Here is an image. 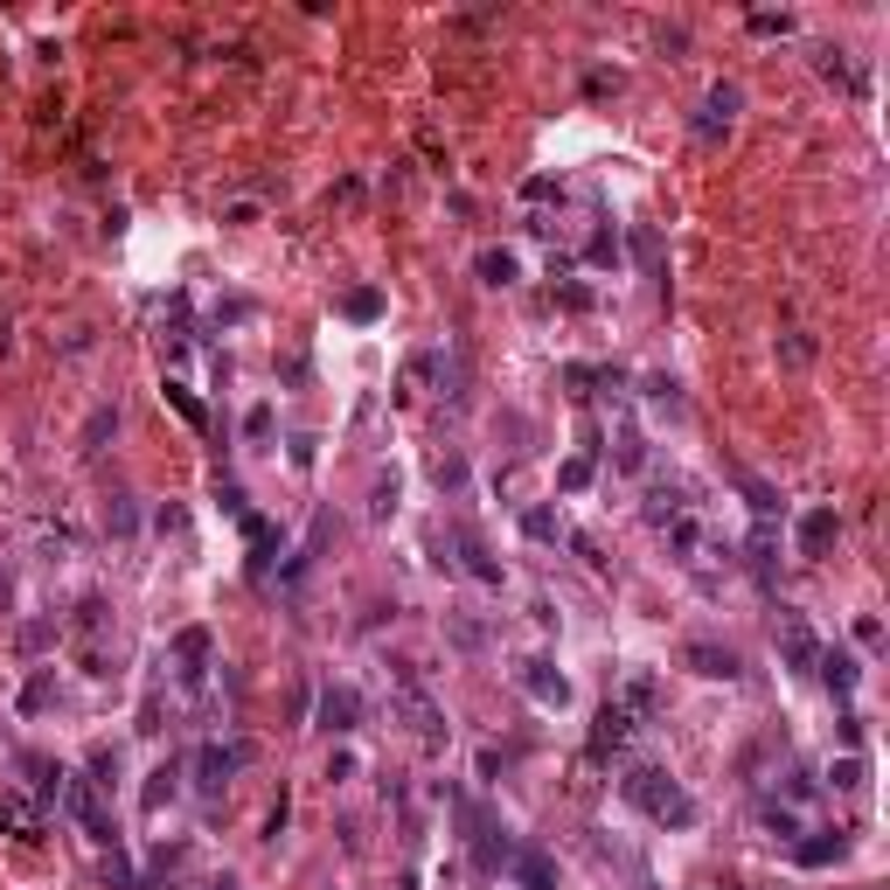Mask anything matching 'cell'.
I'll return each instance as SVG.
<instances>
[{
	"label": "cell",
	"instance_id": "6da1fadb",
	"mask_svg": "<svg viewBox=\"0 0 890 890\" xmlns=\"http://www.w3.org/2000/svg\"><path fill=\"white\" fill-rule=\"evenodd\" d=\"M619 793H627L648 821H661V828H689V821H696V800H689V793H681L661 766H633L627 780H619Z\"/></svg>",
	"mask_w": 890,
	"mask_h": 890
},
{
	"label": "cell",
	"instance_id": "7a4b0ae2",
	"mask_svg": "<svg viewBox=\"0 0 890 890\" xmlns=\"http://www.w3.org/2000/svg\"><path fill=\"white\" fill-rule=\"evenodd\" d=\"M63 807L78 814V828H84L91 842H105V849L119 842V828H111V814L98 807V793H91V780H78V772H63Z\"/></svg>",
	"mask_w": 890,
	"mask_h": 890
},
{
	"label": "cell",
	"instance_id": "3957f363",
	"mask_svg": "<svg viewBox=\"0 0 890 890\" xmlns=\"http://www.w3.org/2000/svg\"><path fill=\"white\" fill-rule=\"evenodd\" d=\"M842 536V515L835 508H807L800 522H793V543H800V557H828V543Z\"/></svg>",
	"mask_w": 890,
	"mask_h": 890
},
{
	"label": "cell",
	"instance_id": "277c9868",
	"mask_svg": "<svg viewBox=\"0 0 890 890\" xmlns=\"http://www.w3.org/2000/svg\"><path fill=\"white\" fill-rule=\"evenodd\" d=\"M396 710H404V716H411V731H418V737H425V745H446V716H439V710H431V696L418 689V681H404V689H396Z\"/></svg>",
	"mask_w": 890,
	"mask_h": 890
},
{
	"label": "cell",
	"instance_id": "5b68a950",
	"mask_svg": "<svg viewBox=\"0 0 890 890\" xmlns=\"http://www.w3.org/2000/svg\"><path fill=\"white\" fill-rule=\"evenodd\" d=\"M627 737H633V710H627V703H605L598 724H592V759H613V751H627Z\"/></svg>",
	"mask_w": 890,
	"mask_h": 890
},
{
	"label": "cell",
	"instance_id": "8992f818",
	"mask_svg": "<svg viewBox=\"0 0 890 890\" xmlns=\"http://www.w3.org/2000/svg\"><path fill=\"white\" fill-rule=\"evenodd\" d=\"M237 766H244V745H202V751H195V786H202V793L230 786Z\"/></svg>",
	"mask_w": 890,
	"mask_h": 890
},
{
	"label": "cell",
	"instance_id": "52a82bcc",
	"mask_svg": "<svg viewBox=\"0 0 890 890\" xmlns=\"http://www.w3.org/2000/svg\"><path fill=\"white\" fill-rule=\"evenodd\" d=\"M731 119H737V84H710V98H703V119H696V140H724L731 132Z\"/></svg>",
	"mask_w": 890,
	"mask_h": 890
},
{
	"label": "cell",
	"instance_id": "ba28073f",
	"mask_svg": "<svg viewBox=\"0 0 890 890\" xmlns=\"http://www.w3.org/2000/svg\"><path fill=\"white\" fill-rule=\"evenodd\" d=\"M780 648H786L793 668H814V661H821V640H814V627L800 613H780Z\"/></svg>",
	"mask_w": 890,
	"mask_h": 890
},
{
	"label": "cell",
	"instance_id": "9c48e42d",
	"mask_svg": "<svg viewBox=\"0 0 890 890\" xmlns=\"http://www.w3.org/2000/svg\"><path fill=\"white\" fill-rule=\"evenodd\" d=\"M355 716H363V696H355V689H320V731L348 737Z\"/></svg>",
	"mask_w": 890,
	"mask_h": 890
},
{
	"label": "cell",
	"instance_id": "30bf717a",
	"mask_svg": "<svg viewBox=\"0 0 890 890\" xmlns=\"http://www.w3.org/2000/svg\"><path fill=\"white\" fill-rule=\"evenodd\" d=\"M522 689L536 696L543 710H563V703H571V681L550 675V661H529V668H522Z\"/></svg>",
	"mask_w": 890,
	"mask_h": 890
},
{
	"label": "cell",
	"instance_id": "8fae6325",
	"mask_svg": "<svg viewBox=\"0 0 890 890\" xmlns=\"http://www.w3.org/2000/svg\"><path fill=\"white\" fill-rule=\"evenodd\" d=\"M842 835H835V828H814V835L807 842H793V863H800V869H828V863H842Z\"/></svg>",
	"mask_w": 890,
	"mask_h": 890
},
{
	"label": "cell",
	"instance_id": "7c38bea8",
	"mask_svg": "<svg viewBox=\"0 0 890 890\" xmlns=\"http://www.w3.org/2000/svg\"><path fill=\"white\" fill-rule=\"evenodd\" d=\"M689 668H696V675H710V681L745 675V668H737V654H731V648H710V640H696V648H689Z\"/></svg>",
	"mask_w": 890,
	"mask_h": 890
},
{
	"label": "cell",
	"instance_id": "4fadbf2b",
	"mask_svg": "<svg viewBox=\"0 0 890 890\" xmlns=\"http://www.w3.org/2000/svg\"><path fill=\"white\" fill-rule=\"evenodd\" d=\"M175 661H181V681H202V661H210V633L188 627V633L175 640Z\"/></svg>",
	"mask_w": 890,
	"mask_h": 890
},
{
	"label": "cell",
	"instance_id": "5bb4252c",
	"mask_svg": "<svg viewBox=\"0 0 890 890\" xmlns=\"http://www.w3.org/2000/svg\"><path fill=\"white\" fill-rule=\"evenodd\" d=\"M0 828H14L22 842H35L43 835V814H35L28 800H14V793H0Z\"/></svg>",
	"mask_w": 890,
	"mask_h": 890
},
{
	"label": "cell",
	"instance_id": "9a60e30c",
	"mask_svg": "<svg viewBox=\"0 0 890 890\" xmlns=\"http://www.w3.org/2000/svg\"><path fill=\"white\" fill-rule=\"evenodd\" d=\"M814 668L828 675V689H835V696H856V661H849L842 648H821V661H814Z\"/></svg>",
	"mask_w": 890,
	"mask_h": 890
},
{
	"label": "cell",
	"instance_id": "2e32d148",
	"mask_svg": "<svg viewBox=\"0 0 890 890\" xmlns=\"http://www.w3.org/2000/svg\"><path fill=\"white\" fill-rule=\"evenodd\" d=\"M515 877H522V890H557V869H550L543 849H522V856H515Z\"/></svg>",
	"mask_w": 890,
	"mask_h": 890
},
{
	"label": "cell",
	"instance_id": "e0dca14e",
	"mask_svg": "<svg viewBox=\"0 0 890 890\" xmlns=\"http://www.w3.org/2000/svg\"><path fill=\"white\" fill-rule=\"evenodd\" d=\"M759 821H766L780 842H800V835H807V828H800V814H793L786 800H759Z\"/></svg>",
	"mask_w": 890,
	"mask_h": 890
},
{
	"label": "cell",
	"instance_id": "ac0fdd59",
	"mask_svg": "<svg viewBox=\"0 0 890 890\" xmlns=\"http://www.w3.org/2000/svg\"><path fill=\"white\" fill-rule=\"evenodd\" d=\"M452 543H460V557H466V571H473V578H480V584H501V563H495V557H487V550H480V536H466V529H460V536H452Z\"/></svg>",
	"mask_w": 890,
	"mask_h": 890
},
{
	"label": "cell",
	"instance_id": "d6986e66",
	"mask_svg": "<svg viewBox=\"0 0 890 890\" xmlns=\"http://www.w3.org/2000/svg\"><path fill=\"white\" fill-rule=\"evenodd\" d=\"M515 272H522L515 251H480V278L487 286H515Z\"/></svg>",
	"mask_w": 890,
	"mask_h": 890
},
{
	"label": "cell",
	"instance_id": "ffe728a7",
	"mask_svg": "<svg viewBox=\"0 0 890 890\" xmlns=\"http://www.w3.org/2000/svg\"><path fill=\"white\" fill-rule=\"evenodd\" d=\"M557 487H563V495H584V487H592V452L563 460V466H557Z\"/></svg>",
	"mask_w": 890,
	"mask_h": 890
},
{
	"label": "cell",
	"instance_id": "44dd1931",
	"mask_svg": "<svg viewBox=\"0 0 890 890\" xmlns=\"http://www.w3.org/2000/svg\"><path fill=\"white\" fill-rule=\"evenodd\" d=\"M244 536H251V550H258V571H264V563H272V522H264V515H244Z\"/></svg>",
	"mask_w": 890,
	"mask_h": 890
},
{
	"label": "cell",
	"instance_id": "7402d4cb",
	"mask_svg": "<svg viewBox=\"0 0 890 890\" xmlns=\"http://www.w3.org/2000/svg\"><path fill=\"white\" fill-rule=\"evenodd\" d=\"M341 313H348V320H376V313H383V293H348V299H341Z\"/></svg>",
	"mask_w": 890,
	"mask_h": 890
},
{
	"label": "cell",
	"instance_id": "603a6c76",
	"mask_svg": "<svg viewBox=\"0 0 890 890\" xmlns=\"http://www.w3.org/2000/svg\"><path fill=\"white\" fill-rule=\"evenodd\" d=\"M828 786H835V793H863V759H842V766H828Z\"/></svg>",
	"mask_w": 890,
	"mask_h": 890
},
{
	"label": "cell",
	"instance_id": "cb8c5ba5",
	"mask_svg": "<svg viewBox=\"0 0 890 890\" xmlns=\"http://www.w3.org/2000/svg\"><path fill=\"white\" fill-rule=\"evenodd\" d=\"M772 550H780V536H772V522H759V529H751V563L766 571V563H772Z\"/></svg>",
	"mask_w": 890,
	"mask_h": 890
},
{
	"label": "cell",
	"instance_id": "d4e9b609",
	"mask_svg": "<svg viewBox=\"0 0 890 890\" xmlns=\"http://www.w3.org/2000/svg\"><path fill=\"white\" fill-rule=\"evenodd\" d=\"M175 780H181V772H175V766H161V772H154V786H146V807L175 800Z\"/></svg>",
	"mask_w": 890,
	"mask_h": 890
},
{
	"label": "cell",
	"instance_id": "484cf974",
	"mask_svg": "<svg viewBox=\"0 0 890 890\" xmlns=\"http://www.w3.org/2000/svg\"><path fill=\"white\" fill-rule=\"evenodd\" d=\"M167 404H175V411H181L188 425H210V418H202V404H195V396H188L181 383H167Z\"/></svg>",
	"mask_w": 890,
	"mask_h": 890
},
{
	"label": "cell",
	"instance_id": "4316f807",
	"mask_svg": "<svg viewBox=\"0 0 890 890\" xmlns=\"http://www.w3.org/2000/svg\"><path fill=\"white\" fill-rule=\"evenodd\" d=\"M522 529H529V536H536V543H550V536H557V515H543V508H529V515H522Z\"/></svg>",
	"mask_w": 890,
	"mask_h": 890
},
{
	"label": "cell",
	"instance_id": "83f0119b",
	"mask_svg": "<svg viewBox=\"0 0 890 890\" xmlns=\"http://www.w3.org/2000/svg\"><path fill=\"white\" fill-rule=\"evenodd\" d=\"M751 35H793V14H751Z\"/></svg>",
	"mask_w": 890,
	"mask_h": 890
},
{
	"label": "cell",
	"instance_id": "f1b7e54d",
	"mask_svg": "<svg viewBox=\"0 0 890 890\" xmlns=\"http://www.w3.org/2000/svg\"><path fill=\"white\" fill-rule=\"evenodd\" d=\"M780 355H786V363H814V341H807V334H786Z\"/></svg>",
	"mask_w": 890,
	"mask_h": 890
},
{
	"label": "cell",
	"instance_id": "f546056e",
	"mask_svg": "<svg viewBox=\"0 0 890 890\" xmlns=\"http://www.w3.org/2000/svg\"><path fill=\"white\" fill-rule=\"evenodd\" d=\"M786 800H814V780H807V772H800V766H793V772H786Z\"/></svg>",
	"mask_w": 890,
	"mask_h": 890
}]
</instances>
